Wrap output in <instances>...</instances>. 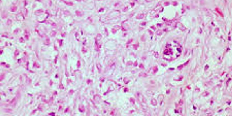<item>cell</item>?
<instances>
[{"mask_svg": "<svg viewBox=\"0 0 232 116\" xmlns=\"http://www.w3.org/2000/svg\"><path fill=\"white\" fill-rule=\"evenodd\" d=\"M181 47L175 42L167 44L163 51L164 58L167 60H172L176 58L180 54Z\"/></svg>", "mask_w": 232, "mask_h": 116, "instance_id": "cell-1", "label": "cell"}]
</instances>
